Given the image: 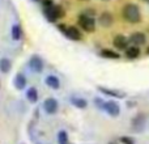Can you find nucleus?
Masks as SVG:
<instances>
[{
	"label": "nucleus",
	"instance_id": "obj_24",
	"mask_svg": "<svg viewBox=\"0 0 149 144\" xmlns=\"http://www.w3.org/2000/svg\"><path fill=\"white\" fill-rule=\"evenodd\" d=\"M143 1H145V3H149V0H143Z\"/></svg>",
	"mask_w": 149,
	"mask_h": 144
},
{
	"label": "nucleus",
	"instance_id": "obj_4",
	"mask_svg": "<svg viewBox=\"0 0 149 144\" xmlns=\"http://www.w3.org/2000/svg\"><path fill=\"white\" fill-rule=\"evenodd\" d=\"M59 29L67 36L70 39L73 41H80L81 39V31L76 28V26H65V25H59Z\"/></svg>",
	"mask_w": 149,
	"mask_h": 144
},
{
	"label": "nucleus",
	"instance_id": "obj_2",
	"mask_svg": "<svg viewBox=\"0 0 149 144\" xmlns=\"http://www.w3.org/2000/svg\"><path fill=\"white\" fill-rule=\"evenodd\" d=\"M45 16H46V18L49 21H51V22H55L56 20H59V18H63L65 16V10L63 7H60V5H51V7H47L45 8Z\"/></svg>",
	"mask_w": 149,
	"mask_h": 144
},
{
	"label": "nucleus",
	"instance_id": "obj_17",
	"mask_svg": "<svg viewBox=\"0 0 149 144\" xmlns=\"http://www.w3.org/2000/svg\"><path fill=\"white\" fill-rule=\"evenodd\" d=\"M21 37H22V29H21V26L18 24H16V25L12 26V38L15 41H18Z\"/></svg>",
	"mask_w": 149,
	"mask_h": 144
},
{
	"label": "nucleus",
	"instance_id": "obj_12",
	"mask_svg": "<svg viewBox=\"0 0 149 144\" xmlns=\"http://www.w3.org/2000/svg\"><path fill=\"white\" fill-rule=\"evenodd\" d=\"M46 84L49 85L50 88H52V89H59L60 88L59 79H58L56 76H54V75H50V76L46 77Z\"/></svg>",
	"mask_w": 149,
	"mask_h": 144
},
{
	"label": "nucleus",
	"instance_id": "obj_15",
	"mask_svg": "<svg viewBox=\"0 0 149 144\" xmlns=\"http://www.w3.org/2000/svg\"><path fill=\"white\" fill-rule=\"evenodd\" d=\"M26 97H28V100L30 102H37L38 101V90L33 87L29 88V90L26 92Z\"/></svg>",
	"mask_w": 149,
	"mask_h": 144
},
{
	"label": "nucleus",
	"instance_id": "obj_10",
	"mask_svg": "<svg viewBox=\"0 0 149 144\" xmlns=\"http://www.w3.org/2000/svg\"><path fill=\"white\" fill-rule=\"evenodd\" d=\"M128 43H130V39L124 36H120V34L114 38V46L118 50H126L128 47Z\"/></svg>",
	"mask_w": 149,
	"mask_h": 144
},
{
	"label": "nucleus",
	"instance_id": "obj_14",
	"mask_svg": "<svg viewBox=\"0 0 149 144\" xmlns=\"http://www.w3.org/2000/svg\"><path fill=\"white\" fill-rule=\"evenodd\" d=\"M101 55H102L103 58H107V59H119V58H120V55H119L118 52L113 51V50H109V49H103L102 51H101Z\"/></svg>",
	"mask_w": 149,
	"mask_h": 144
},
{
	"label": "nucleus",
	"instance_id": "obj_6",
	"mask_svg": "<svg viewBox=\"0 0 149 144\" xmlns=\"http://www.w3.org/2000/svg\"><path fill=\"white\" fill-rule=\"evenodd\" d=\"M29 67H30L31 71L37 72V73L42 72V70H43V60L39 57H37V55H33L30 58V60H29Z\"/></svg>",
	"mask_w": 149,
	"mask_h": 144
},
{
	"label": "nucleus",
	"instance_id": "obj_9",
	"mask_svg": "<svg viewBox=\"0 0 149 144\" xmlns=\"http://www.w3.org/2000/svg\"><path fill=\"white\" fill-rule=\"evenodd\" d=\"M98 22H100V25L103 26V28H110L114 24V17L110 12L106 10V12H102V15L98 17Z\"/></svg>",
	"mask_w": 149,
	"mask_h": 144
},
{
	"label": "nucleus",
	"instance_id": "obj_7",
	"mask_svg": "<svg viewBox=\"0 0 149 144\" xmlns=\"http://www.w3.org/2000/svg\"><path fill=\"white\" fill-rule=\"evenodd\" d=\"M130 42H131L132 45H135V46H143V45H145V42H147V37H145V34L141 33V31H135V33H132L131 37H130Z\"/></svg>",
	"mask_w": 149,
	"mask_h": 144
},
{
	"label": "nucleus",
	"instance_id": "obj_21",
	"mask_svg": "<svg viewBox=\"0 0 149 144\" xmlns=\"http://www.w3.org/2000/svg\"><path fill=\"white\" fill-rule=\"evenodd\" d=\"M120 142L123 143V144H134V142H132L130 138H127V136H123V138H122Z\"/></svg>",
	"mask_w": 149,
	"mask_h": 144
},
{
	"label": "nucleus",
	"instance_id": "obj_11",
	"mask_svg": "<svg viewBox=\"0 0 149 144\" xmlns=\"http://www.w3.org/2000/svg\"><path fill=\"white\" fill-rule=\"evenodd\" d=\"M139 55H140L139 46H135V45H132V46H128L126 49V57L128 58V59H136Z\"/></svg>",
	"mask_w": 149,
	"mask_h": 144
},
{
	"label": "nucleus",
	"instance_id": "obj_23",
	"mask_svg": "<svg viewBox=\"0 0 149 144\" xmlns=\"http://www.w3.org/2000/svg\"><path fill=\"white\" fill-rule=\"evenodd\" d=\"M147 54H149V47H148V49H147Z\"/></svg>",
	"mask_w": 149,
	"mask_h": 144
},
{
	"label": "nucleus",
	"instance_id": "obj_22",
	"mask_svg": "<svg viewBox=\"0 0 149 144\" xmlns=\"http://www.w3.org/2000/svg\"><path fill=\"white\" fill-rule=\"evenodd\" d=\"M43 7L47 8V7H51V5H54V3H52V0H43Z\"/></svg>",
	"mask_w": 149,
	"mask_h": 144
},
{
	"label": "nucleus",
	"instance_id": "obj_16",
	"mask_svg": "<svg viewBox=\"0 0 149 144\" xmlns=\"http://www.w3.org/2000/svg\"><path fill=\"white\" fill-rule=\"evenodd\" d=\"M98 90L105 93V94H107V96H113V97H118V98L124 97L123 93L118 92V90H111V89H106V88H101V87H98Z\"/></svg>",
	"mask_w": 149,
	"mask_h": 144
},
{
	"label": "nucleus",
	"instance_id": "obj_13",
	"mask_svg": "<svg viewBox=\"0 0 149 144\" xmlns=\"http://www.w3.org/2000/svg\"><path fill=\"white\" fill-rule=\"evenodd\" d=\"M26 85V77L22 73H17L15 77V87L17 89H24Z\"/></svg>",
	"mask_w": 149,
	"mask_h": 144
},
{
	"label": "nucleus",
	"instance_id": "obj_3",
	"mask_svg": "<svg viewBox=\"0 0 149 144\" xmlns=\"http://www.w3.org/2000/svg\"><path fill=\"white\" fill-rule=\"evenodd\" d=\"M77 21H79V25L81 26L86 33H92V31L95 30V21H94V18H93L92 16L82 13V15L79 16Z\"/></svg>",
	"mask_w": 149,
	"mask_h": 144
},
{
	"label": "nucleus",
	"instance_id": "obj_18",
	"mask_svg": "<svg viewBox=\"0 0 149 144\" xmlns=\"http://www.w3.org/2000/svg\"><path fill=\"white\" fill-rule=\"evenodd\" d=\"M71 102L73 103L76 108L79 109H85L88 106V102L84 100V98H80V97H72V100H71Z\"/></svg>",
	"mask_w": 149,
	"mask_h": 144
},
{
	"label": "nucleus",
	"instance_id": "obj_26",
	"mask_svg": "<svg viewBox=\"0 0 149 144\" xmlns=\"http://www.w3.org/2000/svg\"><path fill=\"white\" fill-rule=\"evenodd\" d=\"M103 1H109V0H103Z\"/></svg>",
	"mask_w": 149,
	"mask_h": 144
},
{
	"label": "nucleus",
	"instance_id": "obj_19",
	"mask_svg": "<svg viewBox=\"0 0 149 144\" xmlns=\"http://www.w3.org/2000/svg\"><path fill=\"white\" fill-rule=\"evenodd\" d=\"M0 71H1L3 73H8V72L10 71V62L7 58L0 59Z\"/></svg>",
	"mask_w": 149,
	"mask_h": 144
},
{
	"label": "nucleus",
	"instance_id": "obj_20",
	"mask_svg": "<svg viewBox=\"0 0 149 144\" xmlns=\"http://www.w3.org/2000/svg\"><path fill=\"white\" fill-rule=\"evenodd\" d=\"M58 142L59 144H68V135L65 131H60L58 134Z\"/></svg>",
	"mask_w": 149,
	"mask_h": 144
},
{
	"label": "nucleus",
	"instance_id": "obj_8",
	"mask_svg": "<svg viewBox=\"0 0 149 144\" xmlns=\"http://www.w3.org/2000/svg\"><path fill=\"white\" fill-rule=\"evenodd\" d=\"M58 101L55 100V98L50 97V98H46L43 102V108L45 110H46L47 114H55L58 111Z\"/></svg>",
	"mask_w": 149,
	"mask_h": 144
},
{
	"label": "nucleus",
	"instance_id": "obj_1",
	"mask_svg": "<svg viewBox=\"0 0 149 144\" xmlns=\"http://www.w3.org/2000/svg\"><path fill=\"white\" fill-rule=\"evenodd\" d=\"M122 15H123L124 20L128 21L131 24H137L141 21V12H140V8L136 4H126L122 9Z\"/></svg>",
	"mask_w": 149,
	"mask_h": 144
},
{
	"label": "nucleus",
	"instance_id": "obj_5",
	"mask_svg": "<svg viewBox=\"0 0 149 144\" xmlns=\"http://www.w3.org/2000/svg\"><path fill=\"white\" fill-rule=\"evenodd\" d=\"M103 110L111 117H118L119 113H120V108H119L118 102H115V101H107V102H105Z\"/></svg>",
	"mask_w": 149,
	"mask_h": 144
},
{
	"label": "nucleus",
	"instance_id": "obj_25",
	"mask_svg": "<svg viewBox=\"0 0 149 144\" xmlns=\"http://www.w3.org/2000/svg\"><path fill=\"white\" fill-rule=\"evenodd\" d=\"M33 1H41V0H33Z\"/></svg>",
	"mask_w": 149,
	"mask_h": 144
},
{
	"label": "nucleus",
	"instance_id": "obj_27",
	"mask_svg": "<svg viewBox=\"0 0 149 144\" xmlns=\"http://www.w3.org/2000/svg\"><path fill=\"white\" fill-rule=\"evenodd\" d=\"M148 31H149V28H148Z\"/></svg>",
	"mask_w": 149,
	"mask_h": 144
}]
</instances>
